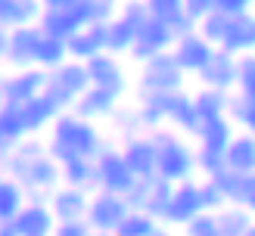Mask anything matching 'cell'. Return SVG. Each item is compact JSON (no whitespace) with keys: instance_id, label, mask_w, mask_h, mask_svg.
<instances>
[{"instance_id":"1","label":"cell","mask_w":255,"mask_h":236,"mask_svg":"<svg viewBox=\"0 0 255 236\" xmlns=\"http://www.w3.org/2000/svg\"><path fill=\"white\" fill-rule=\"evenodd\" d=\"M50 156L56 161H66L72 156H84V158H97L103 153V140L100 131L91 124V118H81L75 109H66L53 124V140L47 143Z\"/></svg>"},{"instance_id":"2","label":"cell","mask_w":255,"mask_h":236,"mask_svg":"<svg viewBox=\"0 0 255 236\" xmlns=\"http://www.w3.org/2000/svg\"><path fill=\"white\" fill-rule=\"evenodd\" d=\"M159 143V177L171 180V183H184L190 180V174L199 171L196 165V149L184 143L177 134H168V131H152Z\"/></svg>"},{"instance_id":"3","label":"cell","mask_w":255,"mask_h":236,"mask_svg":"<svg viewBox=\"0 0 255 236\" xmlns=\"http://www.w3.org/2000/svg\"><path fill=\"white\" fill-rule=\"evenodd\" d=\"M91 87H94V81H91V72H87V62H78V59L62 62L59 69L50 72V81H47V90L66 109H75V103H78Z\"/></svg>"},{"instance_id":"4","label":"cell","mask_w":255,"mask_h":236,"mask_svg":"<svg viewBox=\"0 0 255 236\" xmlns=\"http://www.w3.org/2000/svg\"><path fill=\"white\" fill-rule=\"evenodd\" d=\"M184 78L187 72L181 69L177 56L162 53L156 59L143 62V72H140V93H168V90H184Z\"/></svg>"},{"instance_id":"5","label":"cell","mask_w":255,"mask_h":236,"mask_svg":"<svg viewBox=\"0 0 255 236\" xmlns=\"http://www.w3.org/2000/svg\"><path fill=\"white\" fill-rule=\"evenodd\" d=\"M174 190H177V183H171V180H165V177L156 174V177L137 180L134 190L128 193V202H131V208H137V211H146V215L165 221L168 205L174 199Z\"/></svg>"},{"instance_id":"6","label":"cell","mask_w":255,"mask_h":236,"mask_svg":"<svg viewBox=\"0 0 255 236\" xmlns=\"http://www.w3.org/2000/svg\"><path fill=\"white\" fill-rule=\"evenodd\" d=\"M131 215V202L122 193H106L100 190L91 199V211H87V224L94 227V233H106L112 236L119 230V224Z\"/></svg>"},{"instance_id":"7","label":"cell","mask_w":255,"mask_h":236,"mask_svg":"<svg viewBox=\"0 0 255 236\" xmlns=\"http://www.w3.org/2000/svg\"><path fill=\"white\" fill-rule=\"evenodd\" d=\"M97 174H100V190L122 193V196H128L134 190V183L140 180L134 174V168L128 165L122 149H109V146L97 156Z\"/></svg>"},{"instance_id":"8","label":"cell","mask_w":255,"mask_h":236,"mask_svg":"<svg viewBox=\"0 0 255 236\" xmlns=\"http://www.w3.org/2000/svg\"><path fill=\"white\" fill-rule=\"evenodd\" d=\"M44 37L41 25H25V28H12L3 34V59L16 69H34L37 66V44Z\"/></svg>"},{"instance_id":"9","label":"cell","mask_w":255,"mask_h":236,"mask_svg":"<svg viewBox=\"0 0 255 236\" xmlns=\"http://www.w3.org/2000/svg\"><path fill=\"white\" fill-rule=\"evenodd\" d=\"M47 81H50V72L47 69H16L12 75L3 78V103L9 106H25L31 103L34 96H41L47 90Z\"/></svg>"},{"instance_id":"10","label":"cell","mask_w":255,"mask_h":236,"mask_svg":"<svg viewBox=\"0 0 255 236\" xmlns=\"http://www.w3.org/2000/svg\"><path fill=\"white\" fill-rule=\"evenodd\" d=\"M174 44H177L174 28H171L165 19H156V16H152L143 28H140L131 56H134L137 62H149V59H156V56H162V53H168V50H174Z\"/></svg>"},{"instance_id":"11","label":"cell","mask_w":255,"mask_h":236,"mask_svg":"<svg viewBox=\"0 0 255 236\" xmlns=\"http://www.w3.org/2000/svg\"><path fill=\"white\" fill-rule=\"evenodd\" d=\"M196 78L202 81V87H215V90H227L231 93L234 87L240 84V56H234L231 50L218 47L215 56L206 69H202Z\"/></svg>"},{"instance_id":"12","label":"cell","mask_w":255,"mask_h":236,"mask_svg":"<svg viewBox=\"0 0 255 236\" xmlns=\"http://www.w3.org/2000/svg\"><path fill=\"white\" fill-rule=\"evenodd\" d=\"M122 153H125L128 165L134 168V174L140 180L156 177L159 174V143H156L152 134H137V137H131V140H125Z\"/></svg>"},{"instance_id":"13","label":"cell","mask_w":255,"mask_h":236,"mask_svg":"<svg viewBox=\"0 0 255 236\" xmlns=\"http://www.w3.org/2000/svg\"><path fill=\"white\" fill-rule=\"evenodd\" d=\"M215 50H218V47H215L212 41H206V37L199 34V28H196V31H190L184 37H177V44H174L171 53L177 56V62H181V69L187 75H199L212 62Z\"/></svg>"},{"instance_id":"14","label":"cell","mask_w":255,"mask_h":236,"mask_svg":"<svg viewBox=\"0 0 255 236\" xmlns=\"http://www.w3.org/2000/svg\"><path fill=\"white\" fill-rule=\"evenodd\" d=\"M202 211H206V202H202V183L184 180V183H177L165 221H168V224H177V227H187V224L193 221L196 215H202Z\"/></svg>"},{"instance_id":"15","label":"cell","mask_w":255,"mask_h":236,"mask_svg":"<svg viewBox=\"0 0 255 236\" xmlns=\"http://www.w3.org/2000/svg\"><path fill=\"white\" fill-rule=\"evenodd\" d=\"M9 224H12V230H16L19 236H53L56 227H59L53 208L50 205H34V202L25 205Z\"/></svg>"},{"instance_id":"16","label":"cell","mask_w":255,"mask_h":236,"mask_svg":"<svg viewBox=\"0 0 255 236\" xmlns=\"http://www.w3.org/2000/svg\"><path fill=\"white\" fill-rule=\"evenodd\" d=\"M91 199L87 190H78V186H59V190L50 196V208L59 224L69 221H87V211H91Z\"/></svg>"},{"instance_id":"17","label":"cell","mask_w":255,"mask_h":236,"mask_svg":"<svg viewBox=\"0 0 255 236\" xmlns=\"http://www.w3.org/2000/svg\"><path fill=\"white\" fill-rule=\"evenodd\" d=\"M106 50H109V22L87 25L84 31H78L69 41V56L78 62H91L94 56L106 53Z\"/></svg>"},{"instance_id":"18","label":"cell","mask_w":255,"mask_h":236,"mask_svg":"<svg viewBox=\"0 0 255 236\" xmlns=\"http://www.w3.org/2000/svg\"><path fill=\"white\" fill-rule=\"evenodd\" d=\"M22 112H25V121H28V131L37 134V131H44V128H53L56 118L66 112V106H62L50 90H44L41 96H34L31 103H25Z\"/></svg>"},{"instance_id":"19","label":"cell","mask_w":255,"mask_h":236,"mask_svg":"<svg viewBox=\"0 0 255 236\" xmlns=\"http://www.w3.org/2000/svg\"><path fill=\"white\" fill-rule=\"evenodd\" d=\"M87 72H91V81H94V87H106V90H112V93H125V72H122V66H119V56L116 53H100V56H94L91 62H87Z\"/></svg>"},{"instance_id":"20","label":"cell","mask_w":255,"mask_h":236,"mask_svg":"<svg viewBox=\"0 0 255 236\" xmlns=\"http://www.w3.org/2000/svg\"><path fill=\"white\" fill-rule=\"evenodd\" d=\"M196 140L202 149H212V153H224L231 149V143L237 140V131H234V118L231 115H218V118H206L202 128L196 134Z\"/></svg>"},{"instance_id":"21","label":"cell","mask_w":255,"mask_h":236,"mask_svg":"<svg viewBox=\"0 0 255 236\" xmlns=\"http://www.w3.org/2000/svg\"><path fill=\"white\" fill-rule=\"evenodd\" d=\"M25 190H41V193H56L59 190V183H62V161H56L53 156H44V158H37L31 171L25 174V177L19 180Z\"/></svg>"},{"instance_id":"22","label":"cell","mask_w":255,"mask_h":236,"mask_svg":"<svg viewBox=\"0 0 255 236\" xmlns=\"http://www.w3.org/2000/svg\"><path fill=\"white\" fill-rule=\"evenodd\" d=\"M62 183L66 186H78L87 193H100V174H97V158H84V156H72L62 161Z\"/></svg>"},{"instance_id":"23","label":"cell","mask_w":255,"mask_h":236,"mask_svg":"<svg viewBox=\"0 0 255 236\" xmlns=\"http://www.w3.org/2000/svg\"><path fill=\"white\" fill-rule=\"evenodd\" d=\"M41 16H44L41 0H0V19L9 31L25 28V25H37Z\"/></svg>"},{"instance_id":"24","label":"cell","mask_w":255,"mask_h":236,"mask_svg":"<svg viewBox=\"0 0 255 236\" xmlns=\"http://www.w3.org/2000/svg\"><path fill=\"white\" fill-rule=\"evenodd\" d=\"M47 153H50V146H44L41 140H34V137H31V140H25V143H19L16 149H9V153H6V174H9V177H16V180H22L25 174L31 171L34 161L44 158Z\"/></svg>"},{"instance_id":"25","label":"cell","mask_w":255,"mask_h":236,"mask_svg":"<svg viewBox=\"0 0 255 236\" xmlns=\"http://www.w3.org/2000/svg\"><path fill=\"white\" fill-rule=\"evenodd\" d=\"M119 109V93L106 90V87H91L78 103H75V112L81 118H103V115H116Z\"/></svg>"},{"instance_id":"26","label":"cell","mask_w":255,"mask_h":236,"mask_svg":"<svg viewBox=\"0 0 255 236\" xmlns=\"http://www.w3.org/2000/svg\"><path fill=\"white\" fill-rule=\"evenodd\" d=\"M28 121H25V112L22 106H9L3 103V112H0V140H3V149H16L19 143H25L28 137Z\"/></svg>"},{"instance_id":"27","label":"cell","mask_w":255,"mask_h":236,"mask_svg":"<svg viewBox=\"0 0 255 236\" xmlns=\"http://www.w3.org/2000/svg\"><path fill=\"white\" fill-rule=\"evenodd\" d=\"M146 3H149V9H152V16H156V19H165V22L171 25L177 37L196 31V22L187 16L184 0H146Z\"/></svg>"},{"instance_id":"28","label":"cell","mask_w":255,"mask_h":236,"mask_svg":"<svg viewBox=\"0 0 255 236\" xmlns=\"http://www.w3.org/2000/svg\"><path fill=\"white\" fill-rule=\"evenodd\" d=\"M221 47H224V50H231L234 56L255 53V16H252V12H243V16H234L231 34H227V41H224Z\"/></svg>"},{"instance_id":"29","label":"cell","mask_w":255,"mask_h":236,"mask_svg":"<svg viewBox=\"0 0 255 236\" xmlns=\"http://www.w3.org/2000/svg\"><path fill=\"white\" fill-rule=\"evenodd\" d=\"M227 168L243 177L255 174V134H237V140L227 149Z\"/></svg>"},{"instance_id":"30","label":"cell","mask_w":255,"mask_h":236,"mask_svg":"<svg viewBox=\"0 0 255 236\" xmlns=\"http://www.w3.org/2000/svg\"><path fill=\"white\" fill-rule=\"evenodd\" d=\"M44 28V34H50V37H59V41H72L78 31H84L78 22H75V16L69 9H44V16H41V22H37Z\"/></svg>"},{"instance_id":"31","label":"cell","mask_w":255,"mask_h":236,"mask_svg":"<svg viewBox=\"0 0 255 236\" xmlns=\"http://www.w3.org/2000/svg\"><path fill=\"white\" fill-rule=\"evenodd\" d=\"M25 205H28V190H25L16 177H6L0 183V221L9 224Z\"/></svg>"},{"instance_id":"32","label":"cell","mask_w":255,"mask_h":236,"mask_svg":"<svg viewBox=\"0 0 255 236\" xmlns=\"http://www.w3.org/2000/svg\"><path fill=\"white\" fill-rule=\"evenodd\" d=\"M137 34H140V28L119 12V16L109 22V53H116V56L131 53L134 44H137Z\"/></svg>"},{"instance_id":"33","label":"cell","mask_w":255,"mask_h":236,"mask_svg":"<svg viewBox=\"0 0 255 236\" xmlns=\"http://www.w3.org/2000/svg\"><path fill=\"white\" fill-rule=\"evenodd\" d=\"M69 59H72L69 56V41H59V37H50V34L41 37V44H37V69L53 72Z\"/></svg>"},{"instance_id":"34","label":"cell","mask_w":255,"mask_h":236,"mask_svg":"<svg viewBox=\"0 0 255 236\" xmlns=\"http://www.w3.org/2000/svg\"><path fill=\"white\" fill-rule=\"evenodd\" d=\"M196 99V109L202 112V118H218V115H227L231 112V93L227 90H215V87H202L199 93H193Z\"/></svg>"},{"instance_id":"35","label":"cell","mask_w":255,"mask_h":236,"mask_svg":"<svg viewBox=\"0 0 255 236\" xmlns=\"http://www.w3.org/2000/svg\"><path fill=\"white\" fill-rule=\"evenodd\" d=\"M159 230H162V227H159V218L146 215V211L131 208V215L119 224V230L112 233V236H156Z\"/></svg>"},{"instance_id":"36","label":"cell","mask_w":255,"mask_h":236,"mask_svg":"<svg viewBox=\"0 0 255 236\" xmlns=\"http://www.w3.org/2000/svg\"><path fill=\"white\" fill-rule=\"evenodd\" d=\"M252 218H255V215H252V211H246L243 205H227V208L218 211V221H221L224 236H246L249 227L255 224Z\"/></svg>"},{"instance_id":"37","label":"cell","mask_w":255,"mask_h":236,"mask_svg":"<svg viewBox=\"0 0 255 236\" xmlns=\"http://www.w3.org/2000/svg\"><path fill=\"white\" fill-rule=\"evenodd\" d=\"M231 25H234V16H227V12H221V9H215V12H209V16L196 25V28H199V34L206 37V41H212L215 47H221V44L227 41V34H231Z\"/></svg>"},{"instance_id":"38","label":"cell","mask_w":255,"mask_h":236,"mask_svg":"<svg viewBox=\"0 0 255 236\" xmlns=\"http://www.w3.org/2000/svg\"><path fill=\"white\" fill-rule=\"evenodd\" d=\"M202 112L196 109V99L190 96V93H184V99H181V106L174 109V115H171V124L174 128H181L184 134H199V128H202Z\"/></svg>"},{"instance_id":"39","label":"cell","mask_w":255,"mask_h":236,"mask_svg":"<svg viewBox=\"0 0 255 236\" xmlns=\"http://www.w3.org/2000/svg\"><path fill=\"white\" fill-rule=\"evenodd\" d=\"M184 236H224L218 211H202L184 227Z\"/></svg>"},{"instance_id":"40","label":"cell","mask_w":255,"mask_h":236,"mask_svg":"<svg viewBox=\"0 0 255 236\" xmlns=\"http://www.w3.org/2000/svg\"><path fill=\"white\" fill-rule=\"evenodd\" d=\"M227 115H231L246 134H255V103H252V99H246V96L237 93L231 99V112H227Z\"/></svg>"},{"instance_id":"41","label":"cell","mask_w":255,"mask_h":236,"mask_svg":"<svg viewBox=\"0 0 255 236\" xmlns=\"http://www.w3.org/2000/svg\"><path fill=\"white\" fill-rule=\"evenodd\" d=\"M196 165H199V171L206 174V177H218L221 171H227V156L196 146Z\"/></svg>"},{"instance_id":"42","label":"cell","mask_w":255,"mask_h":236,"mask_svg":"<svg viewBox=\"0 0 255 236\" xmlns=\"http://www.w3.org/2000/svg\"><path fill=\"white\" fill-rule=\"evenodd\" d=\"M240 96H246L255 103V53L240 56Z\"/></svg>"},{"instance_id":"43","label":"cell","mask_w":255,"mask_h":236,"mask_svg":"<svg viewBox=\"0 0 255 236\" xmlns=\"http://www.w3.org/2000/svg\"><path fill=\"white\" fill-rule=\"evenodd\" d=\"M112 121H116V128L128 137V140H131V137H137L140 131H143V118H140V109H137V112H122V109H116Z\"/></svg>"},{"instance_id":"44","label":"cell","mask_w":255,"mask_h":236,"mask_svg":"<svg viewBox=\"0 0 255 236\" xmlns=\"http://www.w3.org/2000/svg\"><path fill=\"white\" fill-rule=\"evenodd\" d=\"M122 16H125L128 22H134L137 28H143V25L152 19V9H149V3H146V0H125V6H122Z\"/></svg>"},{"instance_id":"45","label":"cell","mask_w":255,"mask_h":236,"mask_svg":"<svg viewBox=\"0 0 255 236\" xmlns=\"http://www.w3.org/2000/svg\"><path fill=\"white\" fill-rule=\"evenodd\" d=\"M202 202H206V211H221V208L231 205L227 196H224V190L212 177H206V183H202Z\"/></svg>"},{"instance_id":"46","label":"cell","mask_w":255,"mask_h":236,"mask_svg":"<svg viewBox=\"0 0 255 236\" xmlns=\"http://www.w3.org/2000/svg\"><path fill=\"white\" fill-rule=\"evenodd\" d=\"M184 9H187V16L199 25L202 19L209 16V12L218 9V0H184Z\"/></svg>"},{"instance_id":"47","label":"cell","mask_w":255,"mask_h":236,"mask_svg":"<svg viewBox=\"0 0 255 236\" xmlns=\"http://www.w3.org/2000/svg\"><path fill=\"white\" fill-rule=\"evenodd\" d=\"M53 236H94V227L87 221H69V224H59Z\"/></svg>"},{"instance_id":"48","label":"cell","mask_w":255,"mask_h":236,"mask_svg":"<svg viewBox=\"0 0 255 236\" xmlns=\"http://www.w3.org/2000/svg\"><path fill=\"white\" fill-rule=\"evenodd\" d=\"M140 118H143V128H149V131H159L162 121H165L162 112L152 109V106H146V103H140Z\"/></svg>"},{"instance_id":"49","label":"cell","mask_w":255,"mask_h":236,"mask_svg":"<svg viewBox=\"0 0 255 236\" xmlns=\"http://www.w3.org/2000/svg\"><path fill=\"white\" fill-rule=\"evenodd\" d=\"M255 0H218V9L227 12V16H243V12L252 9Z\"/></svg>"},{"instance_id":"50","label":"cell","mask_w":255,"mask_h":236,"mask_svg":"<svg viewBox=\"0 0 255 236\" xmlns=\"http://www.w3.org/2000/svg\"><path fill=\"white\" fill-rule=\"evenodd\" d=\"M41 3H44V9H69L75 3H81V0H41Z\"/></svg>"},{"instance_id":"51","label":"cell","mask_w":255,"mask_h":236,"mask_svg":"<svg viewBox=\"0 0 255 236\" xmlns=\"http://www.w3.org/2000/svg\"><path fill=\"white\" fill-rule=\"evenodd\" d=\"M0 236H19V233L12 230V224H3V227H0Z\"/></svg>"},{"instance_id":"52","label":"cell","mask_w":255,"mask_h":236,"mask_svg":"<svg viewBox=\"0 0 255 236\" xmlns=\"http://www.w3.org/2000/svg\"><path fill=\"white\" fill-rule=\"evenodd\" d=\"M156 236H174V233H168V230H159V233H156Z\"/></svg>"},{"instance_id":"53","label":"cell","mask_w":255,"mask_h":236,"mask_svg":"<svg viewBox=\"0 0 255 236\" xmlns=\"http://www.w3.org/2000/svg\"><path fill=\"white\" fill-rule=\"evenodd\" d=\"M246 236H255V224H252V227H249V233H246Z\"/></svg>"},{"instance_id":"54","label":"cell","mask_w":255,"mask_h":236,"mask_svg":"<svg viewBox=\"0 0 255 236\" xmlns=\"http://www.w3.org/2000/svg\"><path fill=\"white\" fill-rule=\"evenodd\" d=\"M94 236H106V233H94Z\"/></svg>"}]
</instances>
